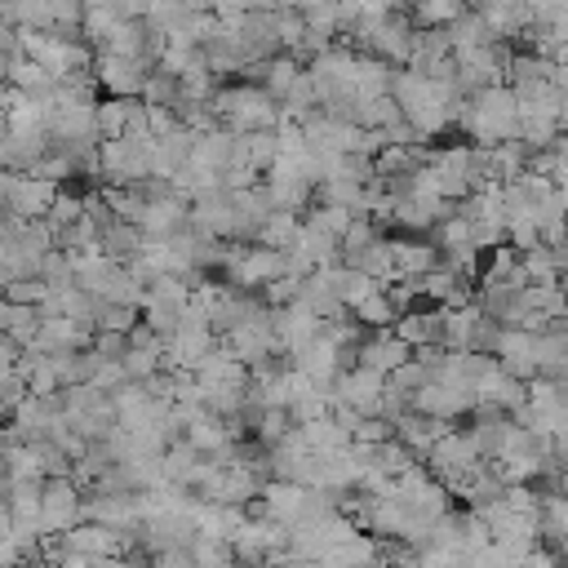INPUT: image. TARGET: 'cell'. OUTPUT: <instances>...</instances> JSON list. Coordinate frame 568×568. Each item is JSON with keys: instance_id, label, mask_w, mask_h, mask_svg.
<instances>
[{"instance_id": "1", "label": "cell", "mask_w": 568, "mask_h": 568, "mask_svg": "<svg viewBox=\"0 0 568 568\" xmlns=\"http://www.w3.org/2000/svg\"><path fill=\"white\" fill-rule=\"evenodd\" d=\"M475 146H497V142H510L515 129H519V102L506 84H488L479 93L466 98L462 115L453 120Z\"/></svg>"}, {"instance_id": "2", "label": "cell", "mask_w": 568, "mask_h": 568, "mask_svg": "<svg viewBox=\"0 0 568 568\" xmlns=\"http://www.w3.org/2000/svg\"><path fill=\"white\" fill-rule=\"evenodd\" d=\"M80 488L67 475H53L40 484V537H62L71 524H80Z\"/></svg>"}, {"instance_id": "3", "label": "cell", "mask_w": 568, "mask_h": 568, "mask_svg": "<svg viewBox=\"0 0 568 568\" xmlns=\"http://www.w3.org/2000/svg\"><path fill=\"white\" fill-rule=\"evenodd\" d=\"M58 186L53 182H40L31 173H9V186H4V217L13 222H36L49 213Z\"/></svg>"}, {"instance_id": "4", "label": "cell", "mask_w": 568, "mask_h": 568, "mask_svg": "<svg viewBox=\"0 0 568 568\" xmlns=\"http://www.w3.org/2000/svg\"><path fill=\"white\" fill-rule=\"evenodd\" d=\"M382 386H386V377H382V373L351 364V368H342V373H337V382H333V390H328V395H333L337 404L355 408L359 417H377V399H382Z\"/></svg>"}, {"instance_id": "5", "label": "cell", "mask_w": 568, "mask_h": 568, "mask_svg": "<svg viewBox=\"0 0 568 568\" xmlns=\"http://www.w3.org/2000/svg\"><path fill=\"white\" fill-rule=\"evenodd\" d=\"M151 67L133 62V58H115V53H93V80L98 89H106V98H138L142 93V80H146Z\"/></svg>"}, {"instance_id": "6", "label": "cell", "mask_w": 568, "mask_h": 568, "mask_svg": "<svg viewBox=\"0 0 568 568\" xmlns=\"http://www.w3.org/2000/svg\"><path fill=\"white\" fill-rule=\"evenodd\" d=\"M138 235L142 240H169L186 226V200L182 195H155V200H142V213H138Z\"/></svg>"}, {"instance_id": "7", "label": "cell", "mask_w": 568, "mask_h": 568, "mask_svg": "<svg viewBox=\"0 0 568 568\" xmlns=\"http://www.w3.org/2000/svg\"><path fill=\"white\" fill-rule=\"evenodd\" d=\"M293 373H302L315 390H333L337 373H342V359H337V346L320 333L315 342H306L302 351H293Z\"/></svg>"}, {"instance_id": "8", "label": "cell", "mask_w": 568, "mask_h": 568, "mask_svg": "<svg viewBox=\"0 0 568 568\" xmlns=\"http://www.w3.org/2000/svg\"><path fill=\"white\" fill-rule=\"evenodd\" d=\"M413 355V346H404L390 328H373V333H364L359 342H355V364L359 368H373V373H390V368H399L404 359Z\"/></svg>"}, {"instance_id": "9", "label": "cell", "mask_w": 568, "mask_h": 568, "mask_svg": "<svg viewBox=\"0 0 568 568\" xmlns=\"http://www.w3.org/2000/svg\"><path fill=\"white\" fill-rule=\"evenodd\" d=\"M390 244V266H395V280H417L426 275L430 266H439V248L430 240H417V235H404V240H386Z\"/></svg>"}, {"instance_id": "10", "label": "cell", "mask_w": 568, "mask_h": 568, "mask_svg": "<svg viewBox=\"0 0 568 568\" xmlns=\"http://www.w3.org/2000/svg\"><path fill=\"white\" fill-rule=\"evenodd\" d=\"M62 546H67V550H75V555H84V559L120 555V532H111V528H102V524L80 519V524H71V528L62 532Z\"/></svg>"}, {"instance_id": "11", "label": "cell", "mask_w": 568, "mask_h": 568, "mask_svg": "<svg viewBox=\"0 0 568 568\" xmlns=\"http://www.w3.org/2000/svg\"><path fill=\"white\" fill-rule=\"evenodd\" d=\"M373 564H382V541L373 532H355L351 541L320 555V568H373Z\"/></svg>"}, {"instance_id": "12", "label": "cell", "mask_w": 568, "mask_h": 568, "mask_svg": "<svg viewBox=\"0 0 568 568\" xmlns=\"http://www.w3.org/2000/svg\"><path fill=\"white\" fill-rule=\"evenodd\" d=\"M182 439H186L200 457H213L217 448H226V444H231V430H226V422H222V417H213V413H204V408H200V417H195V422H186Z\"/></svg>"}, {"instance_id": "13", "label": "cell", "mask_w": 568, "mask_h": 568, "mask_svg": "<svg viewBox=\"0 0 568 568\" xmlns=\"http://www.w3.org/2000/svg\"><path fill=\"white\" fill-rule=\"evenodd\" d=\"M297 435H302V444L320 457V453H342V448H351V435L333 422V417H320V422H302L297 426Z\"/></svg>"}, {"instance_id": "14", "label": "cell", "mask_w": 568, "mask_h": 568, "mask_svg": "<svg viewBox=\"0 0 568 568\" xmlns=\"http://www.w3.org/2000/svg\"><path fill=\"white\" fill-rule=\"evenodd\" d=\"M195 462H200V453H195L186 439H169L164 453H160V475H164V484H182V488H186Z\"/></svg>"}, {"instance_id": "15", "label": "cell", "mask_w": 568, "mask_h": 568, "mask_svg": "<svg viewBox=\"0 0 568 568\" xmlns=\"http://www.w3.org/2000/svg\"><path fill=\"white\" fill-rule=\"evenodd\" d=\"M297 226H302V217L297 213H266V222L257 226V235H253V244H262V248H288L293 244V235H297Z\"/></svg>"}, {"instance_id": "16", "label": "cell", "mask_w": 568, "mask_h": 568, "mask_svg": "<svg viewBox=\"0 0 568 568\" xmlns=\"http://www.w3.org/2000/svg\"><path fill=\"white\" fill-rule=\"evenodd\" d=\"M160 355H164V342H160V337L146 342V346H124L120 368H124L129 382H146L151 373H160Z\"/></svg>"}, {"instance_id": "17", "label": "cell", "mask_w": 568, "mask_h": 568, "mask_svg": "<svg viewBox=\"0 0 568 568\" xmlns=\"http://www.w3.org/2000/svg\"><path fill=\"white\" fill-rule=\"evenodd\" d=\"M186 555H191V564L195 568H235V550H231V541H222V537H191V546H186Z\"/></svg>"}, {"instance_id": "18", "label": "cell", "mask_w": 568, "mask_h": 568, "mask_svg": "<svg viewBox=\"0 0 568 568\" xmlns=\"http://www.w3.org/2000/svg\"><path fill=\"white\" fill-rule=\"evenodd\" d=\"M351 217H355L351 209H337V204H311L302 222H306L311 231H320V235H328V240H342V231L351 226Z\"/></svg>"}, {"instance_id": "19", "label": "cell", "mask_w": 568, "mask_h": 568, "mask_svg": "<svg viewBox=\"0 0 568 568\" xmlns=\"http://www.w3.org/2000/svg\"><path fill=\"white\" fill-rule=\"evenodd\" d=\"M462 18V0H413V22L422 27H448Z\"/></svg>"}, {"instance_id": "20", "label": "cell", "mask_w": 568, "mask_h": 568, "mask_svg": "<svg viewBox=\"0 0 568 568\" xmlns=\"http://www.w3.org/2000/svg\"><path fill=\"white\" fill-rule=\"evenodd\" d=\"M93 129H98V138H124V98H98Z\"/></svg>"}, {"instance_id": "21", "label": "cell", "mask_w": 568, "mask_h": 568, "mask_svg": "<svg viewBox=\"0 0 568 568\" xmlns=\"http://www.w3.org/2000/svg\"><path fill=\"white\" fill-rule=\"evenodd\" d=\"M80 217H84V195H67V191L58 186V195H53V204H49V213H44V222L53 226V235L67 231V226H75Z\"/></svg>"}, {"instance_id": "22", "label": "cell", "mask_w": 568, "mask_h": 568, "mask_svg": "<svg viewBox=\"0 0 568 568\" xmlns=\"http://www.w3.org/2000/svg\"><path fill=\"white\" fill-rule=\"evenodd\" d=\"M351 311H355V324H359V328H390V324H395V311H390V302L382 297V288L368 293L364 302H355Z\"/></svg>"}, {"instance_id": "23", "label": "cell", "mask_w": 568, "mask_h": 568, "mask_svg": "<svg viewBox=\"0 0 568 568\" xmlns=\"http://www.w3.org/2000/svg\"><path fill=\"white\" fill-rule=\"evenodd\" d=\"M44 293H49V284H44L40 275H22V280H9V284L0 288V297L13 302V306H36Z\"/></svg>"}, {"instance_id": "24", "label": "cell", "mask_w": 568, "mask_h": 568, "mask_svg": "<svg viewBox=\"0 0 568 568\" xmlns=\"http://www.w3.org/2000/svg\"><path fill=\"white\" fill-rule=\"evenodd\" d=\"M253 426H257L262 444L271 448V444H280V439H284V430H288L293 422H288V413H284V408H262V413L253 417Z\"/></svg>"}, {"instance_id": "25", "label": "cell", "mask_w": 568, "mask_h": 568, "mask_svg": "<svg viewBox=\"0 0 568 568\" xmlns=\"http://www.w3.org/2000/svg\"><path fill=\"white\" fill-rule=\"evenodd\" d=\"M151 568H195V564L186 550H160V555H151Z\"/></svg>"}, {"instance_id": "26", "label": "cell", "mask_w": 568, "mask_h": 568, "mask_svg": "<svg viewBox=\"0 0 568 568\" xmlns=\"http://www.w3.org/2000/svg\"><path fill=\"white\" fill-rule=\"evenodd\" d=\"M22 564V555L13 550V541L9 537H0V568H18Z\"/></svg>"}, {"instance_id": "27", "label": "cell", "mask_w": 568, "mask_h": 568, "mask_svg": "<svg viewBox=\"0 0 568 568\" xmlns=\"http://www.w3.org/2000/svg\"><path fill=\"white\" fill-rule=\"evenodd\" d=\"M89 568H129V559L124 555H98V559H89Z\"/></svg>"}, {"instance_id": "28", "label": "cell", "mask_w": 568, "mask_h": 568, "mask_svg": "<svg viewBox=\"0 0 568 568\" xmlns=\"http://www.w3.org/2000/svg\"><path fill=\"white\" fill-rule=\"evenodd\" d=\"M18 568H53V564H49V559H22Z\"/></svg>"}]
</instances>
